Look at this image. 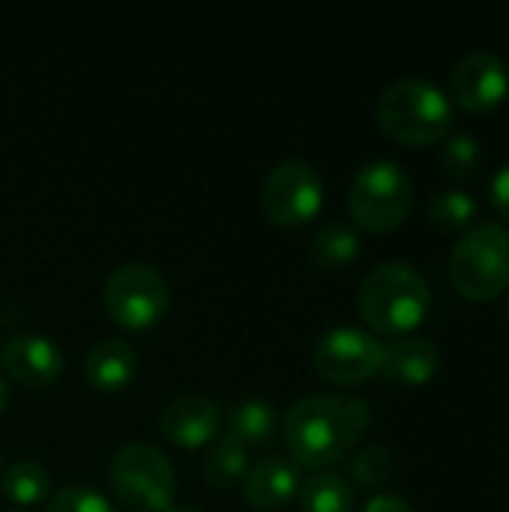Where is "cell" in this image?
Returning <instances> with one entry per match:
<instances>
[{"instance_id": "f546056e", "label": "cell", "mask_w": 509, "mask_h": 512, "mask_svg": "<svg viewBox=\"0 0 509 512\" xmlns=\"http://www.w3.org/2000/svg\"><path fill=\"white\" fill-rule=\"evenodd\" d=\"M12 512H24V510H12Z\"/></svg>"}, {"instance_id": "83f0119b", "label": "cell", "mask_w": 509, "mask_h": 512, "mask_svg": "<svg viewBox=\"0 0 509 512\" xmlns=\"http://www.w3.org/2000/svg\"><path fill=\"white\" fill-rule=\"evenodd\" d=\"M6 402H9V387H6V381H3V375H0V414H3V408H6Z\"/></svg>"}, {"instance_id": "44dd1931", "label": "cell", "mask_w": 509, "mask_h": 512, "mask_svg": "<svg viewBox=\"0 0 509 512\" xmlns=\"http://www.w3.org/2000/svg\"><path fill=\"white\" fill-rule=\"evenodd\" d=\"M474 216H477V201L462 189L438 192L429 201V225L441 234L468 228L474 222Z\"/></svg>"}, {"instance_id": "ffe728a7", "label": "cell", "mask_w": 509, "mask_h": 512, "mask_svg": "<svg viewBox=\"0 0 509 512\" xmlns=\"http://www.w3.org/2000/svg\"><path fill=\"white\" fill-rule=\"evenodd\" d=\"M246 474H249V453L237 441L219 438L210 444L204 456V480L213 489H231L240 480H246Z\"/></svg>"}, {"instance_id": "8fae6325", "label": "cell", "mask_w": 509, "mask_h": 512, "mask_svg": "<svg viewBox=\"0 0 509 512\" xmlns=\"http://www.w3.org/2000/svg\"><path fill=\"white\" fill-rule=\"evenodd\" d=\"M0 366L21 387H51L63 375V351L42 333H15L3 342Z\"/></svg>"}, {"instance_id": "7a4b0ae2", "label": "cell", "mask_w": 509, "mask_h": 512, "mask_svg": "<svg viewBox=\"0 0 509 512\" xmlns=\"http://www.w3.org/2000/svg\"><path fill=\"white\" fill-rule=\"evenodd\" d=\"M432 306V294L426 279L399 261L378 264L366 273L357 291V309L366 321L369 333L402 339L414 333Z\"/></svg>"}, {"instance_id": "30bf717a", "label": "cell", "mask_w": 509, "mask_h": 512, "mask_svg": "<svg viewBox=\"0 0 509 512\" xmlns=\"http://www.w3.org/2000/svg\"><path fill=\"white\" fill-rule=\"evenodd\" d=\"M509 93V75L504 60L486 48L468 51L450 69V96L471 114H489L504 105Z\"/></svg>"}, {"instance_id": "5bb4252c", "label": "cell", "mask_w": 509, "mask_h": 512, "mask_svg": "<svg viewBox=\"0 0 509 512\" xmlns=\"http://www.w3.org/2000/svg\"><path fill=\"white\" fill-rule=\"evenodd\" d=\"M438 369H441V354L423 336H402L384 345L381 375L393 384L423 387L438 375Z\"/></svg>"}, {"instance_id": "d6986e66", "label": "cell", "mask_w": 509, "mask_h": 512, "mask_svg": "<svg viewBox=\"0 0 509 512\" xmlns=\"http://www.w3.org/2000/svg\"><path fill=\"white\" fill-rule=\"evenodd\" d=\"M309 255L318 267L324 270H339L348 267L357 255H360V237L354 228L342 225V222H330L324 228L315 231Z\"/></svg>"}, {"instance_id": "8992f818", "label": "cell", "mask_w": 509, "mask_h": 512, "mask_svg": "<svg viewBox=\"0 0 509 512\" xmlns=\"http://www.w3.org/2000/svg\"><path fill=\"white\" fill-rule=\"evenodd\" d=\"M111 489L132 512H165L177 495V471L171 459L144 441L126 444L111 462Z\"/></svg>"}, {"instance_id": "f1b7e54d", "label": "cell", "mask_w": 509, "mask_h": 512, "mask_svg": "<svg viewBox=\"0 0 509 512\" xmlns=\"http://www.w3.org/2000/svg\"><path fill=\"white\" fill-rule=\"evenodd\" d=\"M507 315H509V300H507Z\"/></svg>"}, {"instance_id": "7c38bea8", "label": "cell", "mask_w": 509, "mask_h": 512, "mask_svg": "<svg viewBox=\"0 0 509 512\" xmlns=\"http://www.w3.org/2000/svg\"><path fill=\"white\" fill-rule=\"evenodd\" d=\"M222 426L219 405L204 393H186L171 399L159 414V432L168 444L180 450H198L210 441H216V432Z\"/></svg>"}, {"instance_id": "2e32d148", "label": "cell", "mask_w": 509, "mask_h": 512, "mask_svg": "<svg viewBox=\"0 0 509 512\" xmlns=\"http://www.w3.org/2000/svg\"><path fill=\"white\" fill-rule=\"evenodd\" d=\"M225 426H228V438L237 441L243 450H249V447L273 444V438L279 432V417H276L270 402L243 399V402L231 405V411L225 417Z\"/></svg>"}, {"instance_id": "52a82bcc", "label": "cell", "mask_w": 509, "mask_h": 512, "mask_svg": "<svg viewBox=\"0 0 509 512\" xmlns=\"http://www.w3.org/2000/svg\"><path fill=\"white\" fill-rule=\"evenodd\" d=\"M105 312L126 330H147L159 324L171 306V288L153 264H120L102 291Z\"/></svg>"}, {"instance_id": "d4e9b609", "label": "cell", "mask_w": 509, "mask_h": 512, "mask_svg": "<svg viewBox=\"0 0 509 512\" xmlns=\"http://www.w3.org/2000/svg\"><path fill=\"white\" fill-rule=\"evenodd\" d=\"M489 195H492V204H495V210L509 219V162L504 168H498L495 171V177H492V183H489Z\"/></svg>"}, {"instance_id": "3957f363", "label": "cell", "mask_w": 509, "mask_h": 512, "mask_svg": "<svg viewBox=\"0 0 509 512\" xmlns=\"http://www.w3.org/2000/svg\"><path fill=\"white\" fill-rule=\"evenodd\" d=\"M378 126L387 138L405 147L438 144L453 129V102L426 78H402L381 93Z\"/></svg>"}, {"instance_id": "4316f807", "label": "cell", "mask_w": 509, "mask_h": 512, "mask_svg": "<svg viewBox=\"0 0 509 512\" xmlns=\"http://www.w3.org/2000/svg\"><path fill=\"white\" fill-rule=\"evenodd\" d=\"M165 512H204L198 504H171Z\"/></svg>"}, {"instance_id": "5b68a950", "label": "cell", "mask_w": 509, "mask_h": 512, "mask_svg": "<svg viewBox=\"0 0 509 512\" xmlns=\"http://www.w3.org/2000/svg\"><path fill=\"white\" fill-rule=\"evenodd\" d=\"M411 207L414 186L399 162L375 159L354 174L348 189V210L360 228L375 234L396 231L411 216Z\"/></svg>"}, {"instance_id": "277c9868", "label": "cell", "mask_w": 509, "mask_h": 512, "mask_svg": "<svg viewBox=\"0 0 509 512\" xmlns=\"http://www.w3.org/2000/svg\"><path fill=\"white\" fill-rule=\"evenodd\" d=\"M450 285L474 303L495 300L509 288V228L501 222L474 225L450 252Z\"/></svg>"}, {"instance_id": "6da1fadb", "label": "cell", "mask_w": 509, "mask_h": 512, "mask_svg": "<svg viewBox=\"0 0 509 512\" xmlns=\"http://www.w3.org/2000/svg\"><path fill=\"white\" fill-rule=\"evenodd\" d=\"M372 411L351 393H309L285 414V447L297 468L324 471L342 462L366 435Z\"/></svg>"}, {"instance_id": "e0dca14e", "label": "cell", "mask_w": 509, "mask_h": 512, "mask_svg": "<svg viewBox=\"0 0 509 512\" xmlns=\"http://www.w3.org/2000/svg\"><path fill=\"white\" fill-rule=\"evenodd\" d=\"M0 489L18 507L45 504L51 498V474L45 465H39L33 459H18L3 471Z\"/></svg>"}, {"instance_id": "603a6c76", "label": "cell", "mask_w": 509, "mask_h": 512, "mask_svg": "<svg viewBox=\"0 0 509 512\" xmlns=\"http://www.w3.org/2000/svg\"><path fill=\"white\" fill-rule=\"evenodd\" d=\"M45 512H117V507L96 489L66 486L45 501Z\"/></svg>"}, {"instance_id": "4fadbf2b", "label": "cell", "mask_w": 509, "mask_h": 512, "mask_svg": "<svg viewBox=\"0 0 509 512\" xmlns=\"http://www.w3.org/2000/svg\"><path fill=\"white\" fill-rule=\"evenodd\" d=\"M300 468L291 459L267 456L243 480V498L252 510L270 512L291 504L300 492Z\"/></svg>"}, {"instance_id": "484cf974", "label": "cell", "mask_w": 509, "mask_h": 512, "mask_svg": "<svg viewBox=\"0 0 509 512\" xmlns=\"http://www.w3.org/2000/svg\"><path fill=\"white\" fill-rule=\"evenodd\" d=\"M363 512H414V507L399 495H375Z\"/></svg>"}, {"instance_id": "cb8c5ba5", "label": "cell", "mask_w": 509, "mask_h": 512, "mask_svg": "<svg viewBox=\"0 0 509 512\" xmlns=\"http://www.w3.org/2000/svg\"><path fill=\"white\" fill-rule=\"evenodd\" d=\"M390 474H393V456H390L387 447H366V450H360V453L354 456V462H351V477H354V483H360V486H366V489L387 483Z\"/></svg>"}, {"instance_id": "7402d4cb", "label": "cell", "mask_w": 509, "mask_h": 512, "mask_svg": "<svg viewBox=\"0 0 509 512\" xmlns=\"http://www.w3.org/2000/svg\"><path fill=\"white\" fill-rule=\"evenodd\" d=\"M483 165V147L474 135H450L441 147V168L453 180H471Z\"/></svg>"}, {"instance_id": "9c48e42d", "label": "cell", "mask_w": 509, "mask_h": 512, "mask_svg": "<svg viewBox=\"0 0 509 512\" xmlns=\"http://www.w3.org/2000/svg\"><path fill=\"white\" fill-rule=\"evenodd\" d=\"M381 363H384V342L360 327H333L318 339L312 351L315 372L339 387L366 384L369 378L381 375Z\"/></svg>"}, {"instance_id": "ac0fdd59", "label": "cell", "mask_w": 509, "mask_h": 512, "mask_svg": "<svg viewBox=\"0 0 509 512\" xmlns=\"http://www.w3.org/2000/svg\"><path fill=\"white\" fill-rule=\"evenodd\" d=\"M300 512H354V489L345 477L321 471L300 486Z\"/></svg>"}, {"instance_id": "ba28073f", "label": "cell", "mask_w": 509, "mask_h": 512, "mask_svg": "<svg viewBox=\"0 0 509 512\" xmlns=\"http://www.w3.org/2000/svg\"><path fill=\"white\" fill-rule=\"evenodd\" d=\"M324 204V177L306 159L279 162L261 186V207L270 222L282 228H300L318 216Z\"/></svg>"}, {"instance_id": "9a60e30c", "label": "cell", "mask_w": 509, "mask_h": 512, "mask_svg": "<svg viewBox=\"0 0 509 512\" xmlns=\"http://www.w3.org/2000/svg\"><path fill=\"white\" fill-rule=\"evenodd\" d=\"M135 372H138L135 348L126 339H120V336L99 339L87 351V357H84V375H87L90 387L105 390V393L129 387Z\"/></svg>"}]
</instances>
